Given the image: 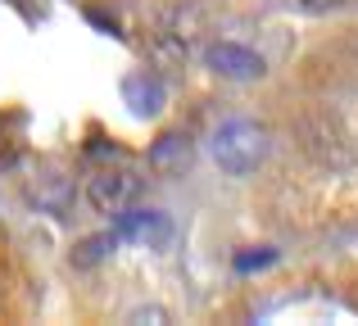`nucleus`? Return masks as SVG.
Instances as JSON below:
<instances>
[{
  "label": "nucleus",
  "mask_w": 358,
  "mask_h": 326,
  "mask_svg": "<svg viewBox=\"0 0 358 326\" xmlns=\"http://www.w3.org/2000/svg\"><path fill=\"white\" fill-rule=\"evenodd\" d=\"M268 145H272L268 141V127L250 123V118H231V123H222L218 132H213L209 154H213V163H218L222 172L250 177L254 168L268 159Z\"/></svg>",
  "instance_id": "nucleus-1"
},
{
  "label": "nucleus",
  "mask_w": 358,
  "mask_h": 326,
  "mask_svg": "<svg viewBox=\"0 0 358 326\" xmlns=\"http://www.w3.org/2000/svg\"><path fill=\"white\" fill-rule=\"evenodd\" d=\"M114 240H127V245H141V249H164L168 240H173V222H168V213L159 209H122L114 213Z\"/></svg>",
  "instance_id": "nucleus-2"
},
{
  "label": "nucleus",
  "mask_w": 358,
  "mask_h": 326,
  "mask_svg": "<svg viewBox=\"0 0 358 326\" xmlns=\"http://www.w3.org/2000/svg\"><path fill=\"white\" fill-rule=\"evenodd\" d=\"M204 64H209L218 77H231V82H254V77L268 73L263 54H254L250 45H241V41H213V45H204Z\"/></svg>",
  "instance_id": "nucleus-3"
},
{
  "label": "nucleus",
  "mask_w": 358,
  "mask_h": 326,
  "mask_svg": "<svg viewBox=\"0 0 358 326\" xmlns=\"http://www.w3.org/2000/svg\"><path fill=\"white\" fill-rule=\"evenodd\" d=\"M131 195H136V177L122 172V168H100V172L87 181V204L96 213H109V218L127 209Z\"/></svg>",
  "instance_id": "nucleus-4"
},
{
  "label": "nucleus",
  "mask_w": 358,
  "mask_h": 326,
  "mask_svg": "<svg viewBox=\"0 0 358 326\" xmlns=\"http://www.w3.org/2000/svg\"><path fill=\"white\" fill-rule=\"evenodd\" d=\"M122 100L131 105V114L155 118V114H164V105H168V87L150 68H141V73H127V77H122Z\"/></svg>",
  "instance_id": "nucleus-5"
},
{
  "label": "nucleus",
  "mask_w": 358,
  "mask_h": 326,
  "mask_svg": "<svg viewBox=\"0 0 358 326\" xmlns=\"http://www.w3.org/2000/svg\"><path fill=\"white\" fill-rule=\"evenodd\" d=\"M191 159H195V150H191V136H164V141L150 150V168L155 172H164V177H182L186 168H191Z\"/></svg>",
  "instance_id": "nucleus-6"
},
{
  "label": "nucleus",
  "mask_w": 358,
  "mask_h": 326,
  "mask_svg": "<svg viewBox=\"0 0 358 326\" xmlns=\"http://www.w3.org/2000/svg\"><path fill=\"white\" fill-rule=\"evenodd\" d=\"M109 245H114V236H91V240H82V249L73 254V263H78V267H91V263H100V258L109 254Z\"/></svg>",
  "instance_id": "nucleus-7"
},
{
  "label": "nucleus",
  "mask_w": 358,
  "mask_h": 326,
  "mask_svg": "<svg viewBox=\"0 0 358 326\" xmlns=\"http://www.w3.org/2000/svg\"><path fill=\"white\" fill-rule=\"evenodd\" d=\"M272 258H277L272 249H259V254H241V258H236V267H241V272H250V267H268Z\"/></svg>",
  "instance_id": "nucleus-8"
},
{
  "label": "nucleus",
  "mask_w": 358,
  "mask_h": 326,
  "mask_svg": "<svg viewBox=\"0 0 358 326\" xmlns=\"http://www.w3.org/2000/svg\"><path fill=\"white\" fill-rule=\"evenodd\" d=\"M299 5H308V9H327V5H341V0H299Z\"/></svg>",
  "instance_id": "nucleus-9"
}]
</instances>
